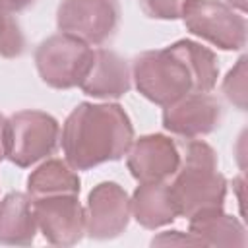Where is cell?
Segmentation results:
<instances>
[{"mask_svg": "<svg viewBox=\"0 0 248 248\" xmlns=\"http://www.w3.org/2000/svg\"><path fill=\"white\" fill-rule=\"evenodd\" d=\"M130 70L140 95L159 107L188 93H209L219 78L217 56L190 39L138 54Z\"/></svg>", "mask_w": 248, "mask_h": 248, "instance_id": "cell-1", "label": "cell"}, {"mask_svg": "<svg viewBox=\"0 0 248 248\" xmlns=\"http://www.w3.org/2000/svg\"><path fill=\"white\" fill-rule=\"evenodd\" d=\"M132 141V120L116 103L83 101L66 116L60 130L64 159L76 170L122 159Z\"/></svg>", "mask_w": 248, "mask_h": 248, "instance_id": "cell-2", "label": "cell"}, {"mask_svg": "<svg viewBox=\"0 0 248 248\" xmlns=\"http://www.w3.org/2000/svg\"><path fill=\"white\" fill-rule=\"evenodd\" d=\"M178 215L190 219L200 211L223 207L227 180L219 172L215 149L202 140H188L176 172L169 180Z\"/></svg>", "mask_w": 248, "mask_h": 248, "instance_id": "cell-3", "label": "cell"}, {"mask_svg": "<svg viewBox=\"0 0 248 248\" xmlns=\"http://www.w3.org/2000/svg\"><path fill=\"white\" fill-rule=\"evenodd\" d=\"M91 60L93 46L62 31L45 39L35 50L39 78L52 89L79 87Z\"/></svg>", "mask_w": 248, "mask_h": 248, "instance_id": "cell-4", "label": "cell"}, {"mask_svg": "<svg viewBox=\"0 0 248 248\" xmlns=\"http://www.w3.org/2000/svg\"><path fill=\"white\" fill-rule=\"evenodd\" d=\"M180 17L192 35L221 50L246 46V17L223 0H188Z\"/></svg>", "mask_w": 248, "mask_h": 248, "instance_id": "cell-5", "label": "cell"}, {"mask_svg": "<svg viewBox=\"0 0 248 248\" xmlns=\"http://www.w3.org/2000/svg\"><path fill=\"white\" fill-rule=\"evenodd\" d=\"M60 141L58 120L43 110L27 108L8 118V153L16 167L27 169L54 153Z\"/></svg>", "mask_w": 248, "mask_h": 248, "instance_id": "cell-6", "label": "cell"}, {"mask_svg": "<svg viewBox=\"0 0 248 248\" xmlns=\"http://www.w3.org/2000/svg\"><path fill=\"white\" fill-rule=\"evenodd\" d=\"M120 21L118 0H62L56 10V25L91 46L107 43Z\"/></svg>", "mask_w": 248, "mask_h": 248, "instance_id": "cell-7", "label": "cell"}, {"mask_svg": "<svg viewBox=\"0 0 248 248\" xmlns=\"http://www.w3.org/2000/svg\"><path fill=\"white\" fill-rule=\"evenodd\" d=\"M37 231L54 246H74L85 234V207L78 196H48L31 200Z\"/></svg>", "mask_w": 248, "mask_h": 248, "instance_id": "cell-8", "label": "cell"}, {"mask_svg": "<svg viewBox=\"0 0 248 248\" xmlns=\"http://www.w3.org/2000/svg\"><path fill=\"white\" fill-rule=\"evenodd\" d=\"M132 217L130 196L112 180L99 182L87 196L85 205V232L95 240H108L120 236Z\"/></svg>", "mask_w": 248, "mask_h": 248, "instance_id": "cell-9", "label": "cell"}, {"mask_svg": "<svg viewBox=\"0 0 248 248\" xmlns=\"http://www.w3.org/2000/svg\"><path fill=\"white\" fill-rule=\"evenodd\" d=\"M221 118V103L209 93H188L169 107H163L165 130L184 140H196L215 132Z\"/></svg>", "mask_w": 248, "mask_h": 248, "instance_id": "cell-10", "label": "cell"}, {"mask_svg": "<svg viewBox=\"0 0 248 248\" xmlns=\"http://www.w3.org/2000/svg\"><path fill=\"white\" fill-rule=\"evenodd\" d=\"M180 163L178 145L163 134H147L132 141L126 151V165L138 182L170 180Z\"/></svg>", "mask_w": 248, "mask_h": 248, "instance_id": "cell-11", "label": "cell"}, {"mask_svg": "<svg viewBox=\"0 0 248 248\" xmlns=\"http://www.w3.org/2000/svg\"><path fill=\"white\" fill-rule=\"evenodd\" d=\"M132 87L128 62L110 48H93V60L79 89L95 99H120Z\"/></svg>", "mask_w": 248, "mask_h": 248, "instance_id": "cell-12", "label": "cell"}, {"mask_svg": "<svg viewBox=\"0 0 248 248\" xmlns=\"http://www.w3.org/2000/svg\"><path fill=\"white\" fill-rule=\"evenodd\" d=\"M132 217L149 231L170 225L176 217V205L170 196L169 180L163 182H140L130 198Z\"/></svg>", "mask_w": 248, "mask_h": 248, "instance_id": "cell-13", "label": "cell"}, {"mask_svg": "<svg viewBox=\"0 0 248 248\" xmlns=\"http://www.w3.org/2000/svg\"><path fill=\"white\" fill-rule=\"evenodd\" d=\"M31 198L21 192H10L0 200V244L29 246L37 234Z\"/></svg>", "mask_w": 248, "mask_h": 248, "instance_id": "cell-14", "label": "cell"}, {"mask_svg": "<svg viewBox=\"0 0 248 248\" xmlns=\"http://www.w3.org/2000/svg\"><path fill=\"white\" fill-rule=\"evenodd\" d=\"M190 232L196 234L203 246H246V229L234 217L223 211V207H213L196 213L188 219Z\"/></svg>", "mask_w": 248, "mask_h": 248, "instance_id": "cell-15", "label": "cell"}, {"mask_svg": "<svg viewBox=\"0 0 248 248\" xmlns=\"http://www.w3.org/2000/svg\"><path fill=\"white\" fill-rule=\"evenodd\" d=\"M81 180L66 159H46L27 176V196L31 200L74 194L79 196Z\"/></svg>", "mask_w": 248, "mask_h": 248, "instance_id": "cell-16", "label": "cell"}, {"mask_svg": "<svg viewBox=\"0 0 248 248\" xmlns=\"http://www.w3.org/2000/svg\"><path fill=\"white\" fill-rule=\"evenodd\" d=\"M25 48V37L14 14L0 4V56L17 58Z\"/></svg>", "mask_w": 248, "mask_h": 248, "instance_id": "cell-17", "label": "cell"}, {"mask_svg": "<svg viewBox=\"0 0 248 248\" xmlns=\"http://www.w3.org/2000/svg\"><path fill=\"white\" fill-rule=\"evenodd\" d=\"M223 93L227 101L234 105L238 110L246 108V56H240V60L225 76Z\"/></svg>", "mask_w": 248, "mask_h": 248, "instance_id": "cell-18", "label": "cell"}, {"mask_svg": "<svg viewBox=\"0 0 248 248\" xmlns=\"http://www.w3.org/2000/svg\"><path fill=\"white\" fill-rule=\"evenodd\" d=\"M141 12L151 19H178L188 0H138Z\"/></svg>", "mask_w": 248, "mask_h": 248, "instance_id": "cell-19", "label": "cell"}, {"mask_svg": "<svg viewBox=\"0 0 248 248\" xmlns=\"http://www.w3.org/2000/svg\"><path fill=\"white\" fill-rule=\"evenodd\" d=\"M153 246H203V242L192 234L190 231L188 232H182V231H165L157 236H153L151 240Z\"/></svg>", "mask_w": 248, "mask_h": 248, "instance_id": "cell-20", "label": "cell"}, {"mask_svg": "<svg viewBox=\"0 0 248 248\" xmlns=\"http://www.w3.org/2000/svg\"><path fill=\"white\" fill-rule=\"evenodd\" d=\"M8 153V118L0 114V161L6 159Z\"/></svg>", "mask_w": 248, "mask_h": 248, "instance_id": "cell-21", "label": "cell"}, {"mask_svg": "<svg viewBox=\"0 0 248 248\" xmlns=\"http://www.w3.org/2000/svg\"><path fill=\"white\" fill-rule=\"evenodd\" d=\"M33 2H35V0H0V4H2L8 12H12V14H17V12L27 10Z\"/></svg>", "mask_w": 248, "mask_h": 248, "instance_id": "cell-22", "label": "cell"}]
</instances>
